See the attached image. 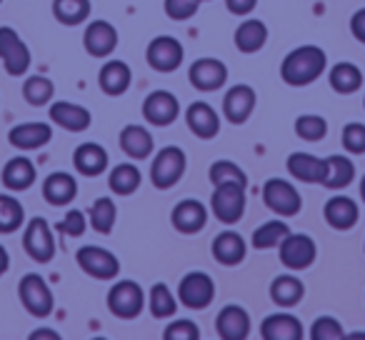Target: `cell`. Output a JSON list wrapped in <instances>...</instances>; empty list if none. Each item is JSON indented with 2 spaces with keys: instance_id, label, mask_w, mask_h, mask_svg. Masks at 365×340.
Instances as JSON below:
<instances>
[{
  "instance_id": "1",
  "label": "cell",
  "mask_w": 365,
  "mask_h": 340,
  "mask_svg": "<svg viewBox=\"0 0 365 340\" xmlns=\"http://www.w3.org/2000/svg\"><path fill=\"white\" fill-rule=\"evenodd\" d=\"M328 71V56L318 46H298L280 63V78L290 88H305Z\"/></svg>"
},
{
  "instance_id": "2",
  "label": "cell",
  "mask_w": 365,
  "mask_h": 340,
  "mask_svg": "<svg viewBox=\"0 0 365 340\" xmlns=\"http://www.w3.org/2000/svg\"><path fill=\"white\" fill-rule=\"evenodd\" d=\"M185 168H188V158L178 145H165L163 150H158L153 155L150 163V183L158 190H170L185 175Z\"/></svg>"
},
{
  "instance_id": "3",
  "label": "cell",
  "mask_w": 365,
  "mask_h": 340,
  "mask_svg": "<svg viewBox=\"0 0 365 340\" xmlns=\"http://www.w3.org/2000/svg\"><path fill=\"white\" fill-rule=\"evenodd\" d=\"M263 203L278 218H295L303 210V195L290 180L268 178L263 183Z\"/></svg>"
},
{
  "instance_id": "4",
  "label": "cell",
  "mask_w": 365,
  "mask_h": 340,
  "mask_svg": "<svg viewBox=\"0 0 365 340\" xmlns=\"http://www.w3.org/2000/svg\"><path fill=\"white\" fill-rule=\"evenodd\" d=\"M18 298H21L23 308L36 318H48L56 310V295H53L48 280L38 273L23 275L18 283Z\"/></svg>"
},
{
  "instance_id": "5",
  "label": "cell",
  "mask_w": 365,
  "mask_h": 340,
  "mask_svg": "<svg viewBox=\"0 0 365 340\" xmlns=\"http://www.w3.org/2000/svg\"><path fill=\"white\" fill-rule=\"evenodd\" d=\"M145 293H143V288L135 283V280H118V283H113V288L108 290V310H110L115 318L120 320H135L138 315L143 313V308H145Z\"/></svg>"
},
{
  "instance_id": "6",
  "label": "cell",
  "mask_w": 365,
  "mask_h": 340,
  "mask_svg": "<svg viewBox=\"0 0 365 340\" xmlns=\"http://www.w3.org/2000/svg\"><path fill=\"white\" fill-rule=\"evenodd\" d=\"M23 250L28 253V258L43 265L56 258V235L43 215L31 218L23 228Z\"/></svg>"
},
{
  "instance_id": "7",
  "label": "cell",
  "mask_w": 365,
  "mask_h": 340,
  "mask_svg": "<svg viewBox=\"0 0 365 340\" xmlns=\"http://www.w3.org/2000/svg\"><path fill=\"white\" fill-rule=\"evenodd\" d=\"M215 300V280L205 270H190L178 283V303L188 310H205Z\"/></svg>"
},
{
  "instance_id": "8",
  "label": "cell",
  "mask_w": 365,
  "mask_h": 340,
  "mask_svg": "<svg viewBox=\"0 0 365 340\" xmlns=\"http://www.w3.org/2000/svg\"><path fill=\"white\" fill-rule=\"evenodd\" d=\"M210 213L223 225H235L245 215V185L238 183H223L215 185L210 195Z\"/></svg>"
},
{
  "instance_id": "9",
  "label": "cell",
  "mask_w": 365,
  "mask_h": 340,
  "mask_svg": "<svg viewBox=\"0 0 365 340\" xmlns=\"http://www.w3.org/2000/svg\"><path fill=\"white\" fill-rule=\"evenodd\" d=\"M76 263L86 275L96 280H113L120 273V260L113 250L101 248V245H83L76 250Z\"/></svg>"
},
{
  "instance_id": "10",
  "label": "cell",
  "mask_w": 365,
  "mask_h": 340,
  "mask_svg": "<svg viewBox=\"0 0 365 340\" xmlns=\"http://www.w3.org/2000/svg\"><path fill=\"white\" fill-rule=\"evenodd\" d=\"M278 258L283 263V268L305 270L318 258V245L305 233H288L278 245Z\"/></svg>"
},
{
  "instance_id": "11",
  "label": "cell",
  "mask_w": 365,
  "mask_h": 340,
  "mask_svg": "<svg viewBox=\"0 0 365 340\" xmlns=\"http://www.w3.org/2000/svg\"><path fill=\"white\" fill-rule=\"evenodd\" d=\"M0 61H3V68H6L8 76L13 78L26 76L33 61L23 38L8 26H0Z\"/></svg>"
},
{
  "instance_id": "12",
  "label": "cell",
  "mask_w": 365,
  "mask_h": 340,
  "mask_svg": "<svg viewBox=\"0 0 365 340\" xmlns=\"http://www.w3.org/2000/svg\"><path fill=\"white\" fill-rule=\"evenodd\" d=\"M185 58V48L178 38L173 36H158L148 43L145 48V61L155 73H173L182 66Z\"/></svg>"
},
{
  "instance_id": "13",
  "label": "cell",
  "mask_w": 365,
  "mask_h": 340,
  "mask_svg": "<svg viewBox=\"0 0 365 340\" xmlns=\"http://www.w3.org/2000/svg\"><path fill=\"white\" fill-rule=\"evenodd\" d=\"M143 118L155 128H168L180 118V101L170 91H150L143 101Z\"/></svg>"
},
{
  "instance_id": "14",
  "label": "cell",
  "mask_w": 365,
  "mask_h": 340,
  "mask_svg": "<svg viewBox=\"0 0 365 340\" xmlns=\"http://www.w3.org/2000/svg\"><path fill=\"white\" fill-rule=\"evenodd\" d=\"M188 81L195 91L215 93L228 83V66L218 58H198L188 68Z\"/></svg>"
},
{
  "instance_id": "15",
  "label": "cell",
  "mask_w": 365,
  "mask_h": 340,
  "mask_svg": "<svg viewBox=\"0 0 365 340\" xmlns=\"http://www.w3.org/2000/svg\"><path fill=\"white\" fill-rule=\"evenodd\" d=\"M255 103H258V96L250 86L245 83H238V86L228 88L223 96V118L233 125H243L248 123V118L253 115Z\"/></svg>"
},
{
  "instance_id": "16",
  "label": "cell",
  "mask_w": 365,
  "mask_h": 340,
  "mask_svg": "<svg viewBox=\"0 0 365 340\" xmlns=\"http://www.w3.org/2000/svg\"><path fill=\"white\" fill-rule=\"evenodd\" d=\"M208 215L210 208H205L200 200L195 198H182L180 203H175L170 213V223L178 233L182 235H195L208 225Z\"/></svg>"
},
{
  "instance_id": "17",
  "label": "cell",
  "mask_w": 365,
  "mask_h": 340,
  "mask_svg": "<svg viewBox=\"0 0 365 340\" xmlns=\"http://www.w3.org/2000/svg\"><path fill=\"white\" fill-rule=\"evenodd\" d=\"M250 313L243 305L228 303L215 315V333L220 340H245L250 335Z\"/></svg>"
},
{
  "instance_id": "18",
  "label": "cell",
  "mask_w": 365,
  "mask_h": 340,
  "mask_svg": "<svg viewBox=\"0 0 365 340\" xmlns=\"http://www.w3.org/2000/svg\"><path fill=\"white\" fill-rule=\"evenodd\" d=\"M323 218L333 230L345 233V230L355 228V223L360 220V208H358V203L350 198V195L335 193V195H330V198L325 200Z\"/></svg>"
},
{
  "instance_id": "19",
  "label": "cell",
  "mask_w": 365,
  "mask_h": 340,
  "mask_svg": "<svg viewBox=\"0 0 365 340\" xmlns=\"http://www.w3.org/2000/svg\"><path fill=\"white\" fill-rule=\"evenodd\" d=\"M83 48L93 58H110L118 48V31L108 21H93L83 31Z\"/></svg>"
},
{
  "instance_id": "20",
  "label": "cell",
  "mask_w": 365,
  "mask_h": 340,
  "mask_svg": "<svg viewBox=\"0 0 365 340\" xmlns=\"http://www.w3.org/2000/svg\"><path fill=\"white\" fill-rule=\"evenodd\" d=\"M48 115H51V123L68 133H83L91 128L93 115L86 105H78V103L71 101H56L48 108Z\"/></svg>"
},
{
  "instance_id": "21",
  "label": "cell",
  "mask_w": 365,
  "mask_h": 340,
  "mask_svg": "<svg viewBox=\"0 0 365 340\" xmlns=\"http://www.w3.org/2000/svg\"><path fill=\"white\" fill-rule=\"evenodd\" d=\"M185 125L200 140H213L220 133V115L210 103L195 101L185 110Z\"/></svg>"
},
{
  "instance_id": "22",
  "label": "cell",
  "mask_w": 365,
  "mask_h": 340,
  "mask_svg": "<svg viewBox=\"0 0 365 340\" xmlns=\"http://www.w3.org/2000/svg\"><path fill=\"white\" fill-rule=\"evenodd\" d=\"M210 253H213L215 263L223 265V268H235L245 260L248 255V243L240 233L235 230H223L213 238L210 243Z\"/></svg>"
},
{
  "instance_id": "23",
  "label": "cell",
  "mask_w": 365,
  "mask_h": 340,
  "mask_svg": "<svg viewBox=\"0 0 365 340\" xmlns=\"http://www.w3.org/2000/svg\"><path fill=\"white\" fill-rule=\"evenodd\" d=\"M0 180H3V188L11 190V193H23V190L33 188L38 180L36 163L26 155H16L3 165L0 170Z\"/></svg>"
},
{
  "instance_id": "24",
  "label": "cell",
  "mask_w": 365,
  "mask_h": 340,
  "mask_svg": "<svg viewBox=\"0 0 365 340\" xmlns=\"http://www.w3.org/2000/svg\"><path fill=\"white\" fill-rule=\"evenodd\" d=\"M51 138H53L51 123H41V120L21 123V125H13L8 130V143L16 150H38V148L48 145Z\"/></svg>"
},
{
  "instance_id": "25",
  "label": "cell",
  "mask_w": 365,
  "mask_h": 340,
  "mask_svg": "<svg viewBox=\"0 0 365 340\" xmlns=\"http://www.w3.org/2000/svg\"><path fill=\"white\" fill-rule=\"evenodd\" d=\"M303 320L293 313H270L260 323L263 340H303Z\"/></svg>"
},
{
  "instance_id": "26",
  "label": "cell",
  "mask_w": 365,
  "mask_h": 340,
  "mask_svg": "<svg viewBox=\"0 0 365 340\" xmlns=\"http://www.w3.org/2000/svg\"><path fill=\"white\" fill-rule=\"evenodd\" d=\"M41 193L48 205H53V208H66V205H71L73 200L78 198V180H76V175L66 173V170H56V173H51L43 180Z\"/></svg>"
},
{
  "instance_id": "27",
  "label": "cell",
  "mask_w": 365,
  "mask_h": 340,
  "mask_svg": "<svg viewBox=\"0 0 365 340\" xmlns=\"http://www.w3.org/2000/svg\"><path fill=\"white\" fill-rule=\"evenodd\" d=\"M108 150L101 143H81V145L73 150V168L78 173L86 175V178H98L108 170Z\"/></svg>"
},
{
  "instance_id": "28",
  "label": "cell",
  "mask_w": 365,
  "mask_h": 340,
  "mask_svg": "<svg viewBox=\"0 0 365 340\" xmlns=\"http://www.w3.org/2000/svg\"><path fill=\"white\" fill-rule=\"evenodd\" d=\"M120 150L125 153L130 160H148L155 150V138L148 128L138 125V123H130L120 130Z\"/></svg>"
},
{
  "instance_id": "29",
  "label": "cell",
  "mask_w": 365,
  "mask_h": 340,
  "mask_svg": "<svg viewBox=\"0 0 365 340\" xmlns=\"http://www.w3.org/2000/svg\"><path fill=\"white\" fill-rule=\"evenodd\" d=\"M285 170L290 173V178L300 180V183L320 185L325 175V158H315L303 150L290 153L288 160H285Z\"/></svg>"
},
{
  "instance_id": "30",
  "label": "cell",
  "mask_w": 365,
  "mask_h": 340,
  "mask_svg": "<svg viewBox=\"0 0 365 340\" xmlns=\"http://www.w3.org/2000/svg\"><path fill=\"white\" fill-rule=\"evenodd\" d=\"M268 293H270V300H273L278 308L288 310V308H295V305L305 298V285L295 273H280L273 278Z\"/></svg>"
},
{
  "instance_id": "31",
  "label": "cell",
  "mask_w": 365,
  "mask_h": 340,
  "mask_svg": "<svg viewBox=\"0 0 365 340\" xmlns=\"http://www.w3.org/2000/svg\"><path fill=\"white\" fill-rule=\"evenodd\" d=\"M130 83H133V71H130V66L123 61H108L106 66L101 68V73H98V86L110 98H118V96H123V93H128Z\"/></svg>"
},
{
  "instance_id": "32",
  "label": "cell",
  "mask_w": 365,
  "mask_h": 340,
  "mask_svg": "<svg viewBox=\"0 0 365 340\" xmlns=\"http://www.w3.org/2000/svg\"><path fill=\"white\" fill-rule=\"evenodd\" d=\"M233 43L240 53L253 56V53L263 51V46L268 43V26L258 18H245L238 28H235Z\"/></svg>"
},
{
  "instance_id": "33",
  "label": "cell",
  "mask_w": 365,
  "mask_h": 340,
  "mask_svg": "<svg viewBox=\"0 0 365 340\" xmlns=\"http://www.w3.org/2000/svg\"><path fill=\"white\" fill-rule=\"evenodd\" d=\"M355 180V163L348 155L325 158V175L320 185L328 190H345Z\"/></svg>"
},
{
  "instance_id": "34",
  "label": "cell",
  "mask_w": 365,
  "mask_h": 340,
  "mask_svg": "<svg viewBox=\"0 0 365 340\" xmlns=\"http://www.w3.org/2000/svg\"><path fill=\"white\" fill-rule=\"evenodd\" d=\"M363 71H360L355 63H348V61H340L335 63L333 68L328 71V83L335 93L340 96H353L363 88Z\"/></svg>"
},
{
  "instance_id": "35",
  "label": "cell",
  "mask_w": 365,
  "mask_h": 340,
  "mask_svg": "<svg viewBox=\"0 0 365 340\" xmlns=\"http://www.w3.org/2000/svg\"><path fill=\"white\" fill-rule=\"evenodd\" d=\"M143 183V175L138 170L135 163H120L108 173V188L113 190V195H133Z\"/></svg>"
},
{
  "instance_id": "36",
  "label": "cell",
  "mask_w": 365,
  "mask_h": 340,
  "mask_svg": "<svg viewBox=\"0 0 365 340\" xmlns=\"http://www.w3.org/2000/svg\"><path fill=\"white\" fill-rule=\"evenodd\" d=\"M93 6L91 0H53V18L61 26L76 28L91 18Z\"/></svg>"
},
{
  "instance_id": "37",
  "label": "cell",
  "mask_w": 365,
  "mask_h": 340,
  "mask_svg": "<svg viewBox=\"0 0 365 340\" xmlns=\"http://www.w3.org/2000/svg\"><path fill=\"white\" fill-rule=\"evenodd\" d=\"M26 225V208L16 193H0V235H11Z\"/></svg>"
},
{
  "instance_id": "38",
  "label": "cell",
  "mask_w": 365,
  "mask_h": 340,
  "mask_svg": "<svg viewBox=\"0 0 365 340\" xmlns=\"http://www.w3.org/2000/svg\"><path fill=\"white\" fill-rule=\"evenodd\" d=\"M115 220H118V205H115V200L108 198V195L98 198L96 203L91 205V210H88V225L101 235L113 233Z\"/></svg>"
},
{
  "instance_id": "39",
  "label": "cell",
  "mask_w": 365,
  "mask_h": 340,
  "mask_svg": "<svg viewBox=\"0 0 365 340\" xmlns=\"http://www.w3.org/2000/svg\"><path fill=\"white\" fill-rule=\"evenodd\" d=\"M148 310H150L153 318L163 320V318H173L178 313V295H173V290L165 283H155L148 293L145 300Z\"/></svg>"
},
{
  "instance_id": "40",
  "label": "cell",
  "mask_w": 365,
  "mask_h": 340,
  "mask_svg": "<svg viewBox=\"0 0 365 340\" xmlns=\"http://www.w3.org/2000/svg\"><path fill=\"white\" fill-rule=\"evenodd\" d=\"M53 96H56V86H53L51 78L46 76H28L23 83V101L33 108L51 105Z\"/></svg>"
},
{
  "instance_id": "41",
  "label": "cell",
  "mask_w": 365,
  "mask_h": 340,
  "mask_svg": "<svg viewBox=\"0 0 365 340\" xmlns=\"http://www.w3.org/2000/svg\"><path fill=\"white\" fill-rule=\"evenodd\" d=\"M290 233V228L285 225V218H275V220H268V223L258 225V228L253 230V238H250V243H253L255 250H270V248H278L280 240L285 238V235Z\"/></svg>"
},
{
  "instance_id": "42",
  "label": "cell",
  "mask_w": 365,
  "mask_h": 340,
  "mask_svg": "<svg viewBox=\"0 0 365 340\" xmlns=\"http://www.w3.org/2000/svg\"><path fill=\"white\" fill-rule=\"evenodd\" d=\"M295 135L305 143H318L328 135V120L318 113H305L295 118Z\"/></svg>"
},
{
  "instance_id": "43",
  "label": "cell",
  "mask_w": 365,
  "mask_h": 340,
  "mask_svg": "<svg viewBox=\"0 0 365 340\" xmlns=\"http://www.w3.org/2000/svg\"><path fill=\"white\" fill-rule=\"evenodd\" d=\"M208 178L213 185H223V183H238L248 188V175L245 170L233 160H215L208 170Z\"/></svg>"
},
{
  "instance_id": "44",
  "label": "cell",
  "mask_w": 365,
  "mask_h": 340,
  "mask_svg": "<svg viewBox=\"0 0 365 340\" xmlns=\"http://www.w3.org/2000/svg\"><path fill=\"white\" fill-rule=\"evenodd\" d=\"M308 335H310V340H343L345 330L338 318H333V315H320V318L313 320Z\"/></svg>"
},
{
  "instance_id": "45",
  "label": "cell",
  "mask_w": 365,
  "mask_h": 340,
  "mask_svg": "<svg viewBox=\"0 0 365 340\" xmlns=\"http://www.w3.org/2000/svg\"><path fill=\"white\" fill-rule=\"evenodd\" d=\"M340 143L350 155H365V125L363 123H348L340 133Z\"/></svg>"
},
{
  "instance_id": "46",
  "label": "cell",
  "mask_w": 365,
  "mask_h": 340,
  "mask_svg": "<svg viewBox=\"0 0 365 340\" xmlns=\"http://www.w3.org/2000/svg\"><path fill=\"white\" fill-rule=\"evenodd\" d=\"M163 338L165 340H198L200 338V328L195 320L190 318H178L163 330Z\"/></svg>"
},
{
  "instance_id": "47",
  "label": "cell",
  "mask_w": 365,
  "mask_h": 340,
  "mask_svg": "<svg viewBox=\"0 0 365 340\" xmlns=\"http://www.w3.org/2000/svg\"><path fill=\"white\" fill-rule=\"evenodd\" d=\"M56 230H61V233L68 235V238H81V235L88 230V215L76 208L68 210V213L63 215L61 223L56 225Z\"/></svg>"
},
{
  "instance_id": "48",
  "label": "cell",
  "mask_w": 365,
  "mask_h": 340,
  "mask_svg": "<svg viewBox=\"0 0 365 340\" xmlns=\"http://www.w3.org/2000/svg\"><path fill=\"white\" fill-rule=\"evenodd\" d=\"M200 3L198 0H165L163 3V11L170 21H190V18L198 13Z\"/></svg>"
},
{
  "instance_id": "49",
  "label": "cell",
  "mask_w": 365,
  "mask_h": 340,
  "mask_svg": "<svg viewBox=\"0 0 365 340\" xmlns=\"http://www.w3.org/2000/svg\"><path fill=\"white\" fill-rule=\"evenodd\" d=\"M225 8H228V13H233V16H250V13L258 8V0H225Z\"/></svg>"
},
{
  "instance_id": "50",
  "label": "cell",
  "mask_w": 365,
  "mask_h": 340,
  "mask_svg": "<svg viewBox=\"0 0 365 340\" xmlns=\"http://www.w3.org/2000/svg\"><path fill=\"white\" fill-rule=\"evenodd\" d=\"M350 33H353L355 41L365 46V8H360V11H355L350 16Z\"/></svg>"
},
{
  "instance_id": "51",
  "label": "cell",
  "mask_w": 365,
  "mask_h": 340,
  "mask_svg": "<svg viewBox=\"0 0 365 340\" xmlns=\"http://www.w3.org/2000/svg\"><path fill=\"white\" fill-rule=\"evenodd\" d=\"M31 340H43V338H51V340H61V335L56 333V330L51 328H41V330H33L31 335H28Z\"/></svg>"
},
{
  "instance_id": "52",
  "label": "cell",
  "mask_w": 365,
  "mask_h": 340,
  "mask_svg": "<svg viewBox=\"0 0 365 340\" xmlns=\"http://www.w3.org/2000/svg\"><path fill=\"white\" fill-rule=\"evenodd\" d=\"M8 268H11V253L6 245H0V275H6Z\"/></svg>"
},
{
  "instance_id": "53",
  "label": "cell",
  "mask_w": 365,
  "mask_h": 340,
  "mask_svg": "<svg viewBox=\"0 0 365 340\" xmlns=\"http://www.w3.org/2000/svg\"><path fill=\"white\" fill-rule=\"evenodd\" d=\"M360 198H363V203H365V173H363V178H360Z\"/></svg>"
},
{
  "instance_id": "54",
  "label": "cell",
  "mask_w": 365,
  "mask_h": 340,
  "mask_svg": "<svg viewBox=\"0 0 365 340\" xmlns=\"http://www.w3.org/2000/svg\"><path fill=\"white\" fill-rule=\"evenodd\" d=\"M198 3H208V0H198Z\"/></svg>"
},
{
  "instance_id": "55",
  "label": "cell",
  "mask_w": 365,
  "mask_h": 340,
  "mask_svg": "<svg viewBox=\"0 0 365 340\" xmlns=\"http://www.w3.org/2000/svg\"><path fill=\"white\" fill-rule=\"evenodd\" d=\"M363 105H365V98H363Z\"/></svg>"
},
{
  "instance_id": "56",
  "label": "cell",
  "mask_w": 365,
  "mask_h": 340,
  "mask_svg": "<svg viewBox=\"0 0 365 340\" xmlns=\"http://www.w3.org/2000/svg\"><path fill=\"white\" fill-rule=\"evenodd\" d=\"M0 6H3V0H0Z\"/></svg>"
},
{
  "instance_id": "57",
  "label": "cell",
  "mask_w": 365,
  "mask_h": 340,
  "mask_svg": "<svg viewBox=\"0 0 365 340\" xmlns=\"http://www.w3.org/2000/svg\"><path fill=\"white\" fill-rule=\"evenodd\" d=\"M363 250H365V248H363Z\"/></svg>"
}]
</instances>
